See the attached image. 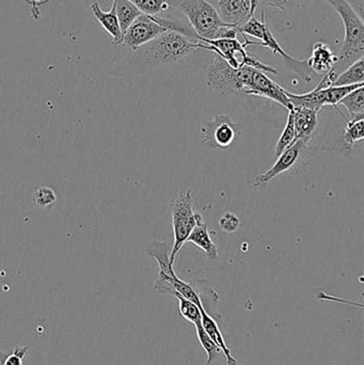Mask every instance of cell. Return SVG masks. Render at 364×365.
<instances>
[{
  "label": "cell",
  "mask_w": 364,
  "mask_h": 365,
  "mask_svg": "<svg viewBox=\"0 0 364 365\" xmlns=\"http://www.w3.org/2000/svg\"><path fill=\"white\" fill-rule=\"evenodd\" d=\"M186 242H192V244L196 245L201 250L204 251L205 255L209 259H216L219 255L217 245L212 240L209 227H207L203 218H201L199 222L197 223L196 227L192 230L190 235L188 236Z\"/></svg>",
  "instance_id": "obj_17"
},
{
  "label": "cell",
  "mask_w": 364,
  "mask_h": 365,
  "mask_svg": "<svg viewBox=\"0 0 364 365\" xmlns=\"http://www.w3.org/2000/svg\"><path fill=\"white\" fill-rule=\"evenodd\" d=\"M171 219H172L173 240L171 247L170 263L175 264L177 253L181 250L184 244H186L188 236L196 227L202 216L194 210V197L192 191H181L177 193L170 203Z\"/></svg>",
  "instance_id": "obj_3"
},
{
  "label": "cell",
  "mask_w": 364,
  "mask_h": 365,
  "mask_svg": "<svg viewBox=\"0 0 364 365\" xmlns=\"http://www.w3.org/2000/svg\"><path fill=\"white\" fill-rule=\"evenodd\" d=\"M115 14L119 21L122 34H124L128 28L134 23L135 19L140 16L142 13L128 0H115Z\"/></svg>",
  "instance_id": "obj_19"
},
{
  "label": "cell",
  "mask_w": 364,
  "mask_h": 365,
  "mask_svg": "<svg viewBox=\"0 0 364 365\" xmlns=\"http://www.w3.org/2000/svg\"><path fill=\"white\" fill-rule=\"evenodd\" d=\"M239 76L243 86L244 94L269 98L288 111L292 110V104L286 96V90L269 78L265 72L244 66L239 68Z\"/></svg>",
  "instance_id": "obj_6"
},
{
  "label": "cell",
  "mask_w": 364,
  "mask_h": 365,
  "mask_svg": "<svg viewBox=\"0 0 364 365\" xmlns=\"http://www.w3.org/2000/svg\"><path fill=\"white\" fill-rule=\"evenodd\" d=\"M207 87L217 90L222 94L243 93V86L239 81V68L231 66L226 60L216 55L207 70Z\"/></svg>",
  "instance_id": "obj_8"
},
{
  "label": "cell",
  "mask_w": 364,
  "mask_h": 365,
  "mask_svg": "<svg viewBox=\"0 0 364 365\" xmlns=\"http://www.w3.org/2000/svg\"><path fill=\"white\" fill-rule=\"evenodd\" d=\"M305 147H307V143H303V140L295 141V143H293L290 148H288L286 151L282 152V153L278 156L277 162L274 164V166L271 167V169H269L266 173H262V175L256 178L254 182V186H265V185L269 184L271 180L277 178L278 175L290 170V169L294 166L297 160H298L299 155H301V151H303Z\"/></svg>",
  "instance_id": "obj_12"
},
{
  "label": "cell",
  "mask_w": 364,
  "mask_h": 365,
  "mask_svg": "<svg viewBox=\"0 0 364 365\" xmlns=\"http://www.w3.org/2000/svg\"><path fill=\"white\" fill-rule=\"evenodd\" d=\"M348 125L344 130L343 139L346 149L352 151L356 143H361L364 139V119L346 120Z\"/></svg>",
  "instance_id": "obj_21"
},
{
  "label": "cell",
  "mask_w": 364,
  "mask_h": 365,
  "mask_svg": "<svg viewBox=\"0 0 364 365\" xmlns=\"http://www.w3.org/2000/svg\"><path fill=\"white\" fill-rule=\"evenodd\" d=\"M115 58L109 75L115 77L141 74L150 68L173 66L200 51L201 43L175 31H166L135 49Z\"/></svg>",
  "instance_id": "obj_1"
},
{
  "label": "cell",
  "mask_w": 364,
  "mask_h": 365,
  "mask_svg": "<svg viewBox=\"0 0 364 365\" xmlns=\"http://www.w3.org/2000/svg\"><path fill=\"white\" fill-rule=\"evenodd\" d=\"M151 15L141 14L128 28L123 34L121 45L126 48L135 49L166 32Z\"/></svg>",
  "instance_id": "obj_10"
},
{
  "label": "cell",
  "mask_w": 364,
  "mask_h": 365,
  "mask_svg": "<svg viewBox=\"0 0 364 365\" xmlns=\"http://www.w3.org/2000/svg\"><path fill=\"white\" fill-rule=\"evenodd\" d=\"M252 2V6H254V9L258 8L259 4H260V0H251Z\"/></svg>",
  "instance_id": "obj_31"
},
{
  "label": "cell",
  "mask_w": 364,
  "mask_h": 365,
  "mask_svg": "<svg viewBox=\"0 0 364 365\" xmlns=\"http://www.w3.org/2000/svg\"><path fill=\"white\" fill-rule=\"evenodd\" d=\"M32 200L38 207L46 208L57 201V195L53 189L46 186H38L32 193Z\"/></svg>",
  "instance_id": "obj_24"
},
{
  "label": "cell",
  "mask_w": 364,
  "mask_h": 365,
  "mask_svg": "<svg viewBox=\"0 0 364 365\" xmlns=\"http://www.w3.org/2000/svg\"><path fill=\"white\" fill-rule=\"evenodd\" d=\"M140 10L142 14L154 15L168 12L172 9L168 0H128Z\"/></svg>",
  "instance_id": "obj_22"
},
{
  "label": "cell",
  "mask_w": 364,
  "mask_h": 365,
  "mask_svg": "<svg viewBox=\"0 0 364 365\" xmlns=\"http://www.w3.org/2000/svg\"><path fill=\"white\" fill-rule=\"evenodd\" d=\"M339 105L345 107L350 120L364 119V86L348 93Z\"/></svg>",
  "instance_id": "obj_20"
},
{
  "label": "cell",
  "mask_w": 364,
  "mask_h": 365,
  "mask_svg": "<svg viewBox=\"0 0 364 365\" xmlns=\"http://www.w3.org/2000/svg\"><path fill=\"white\" fill-rule=\"evenodd\" d=\"M313 0H260L263 6L279 11H288L290 9L306 8Z\"/></svg>",
  "instance_id": "obj_26"
},
{
  "label": "cell",
  "mask_w": 364,
  "mask_h": 365,
  "mask_svg": "<svg viewBox=\"0 0 364 365\" xmlns=\"http://www.w3.org/2000/svg\"><path fill=\"white\" fill-rule=\"evenodd\" d=\"M291 111L294 119L296 140H303L308 145L318 126V111L305 107H294Z\"/></svg>",
  "instance_id": "obj_14"
},
{
  "label": "cell",
  "mask_w": 364,
  "mask_h": 365,
  "mask_svg": "<svg viewBox=\"0 0 364 365\" xmlns=\"http://www.w3.org/2000/svg\"><path fill=\"white\" fill-rule=\"evenodd\" d=\"M338 62H339V57L325 42H316L312 48L311 56L307 60L308 66L312 73L323 75V76L328 74L331 70H336Z\"/></svg>",
  "instance_id": "obj_13"
},
{
  "label": "cell",
  "mask_w": 364,
  "mask_h": 365,
  "mask_svg": "<svg viewBox=\"0 0 364 365\" xmlns=\"http://www.w3.org/2000/svg\"><path fill=\"white\" fill-rule=\"evenodd\" d=\"M348 2V6L353 9L355 13L358 15L359 19H363L364 16V0H344Z\"/></svg>",
  "instance_id": "obj_29"
},
{
  "label": "cell",
  "mask_w": 364,
  "mask_h": 365,
  "mask_svg": "<svg viewBox=\"0 0 364 365\" xmlns=\"http://www.w3.org/2000/svg\"><path fill=\"white\" fill-rule=\"evenodd\" d=\"M239 34L244 36H252L261 41L260 46L267 47L271 49L274 53H279L282 59L286 62V68L292 72L296 73L303 83H309L312 81V71L310 70L307 64V60H298L288 55L281 45L279 44L275 36L271 34V29L265 21L264 13H262V19H256V16H251L244 25L239 28Z\"/></svg>",
  "instance_id": "obj_5"
},
{
  "label": "cell",
  "mask_w": 364,
  "mask_h": 365,
  "mask_svg": "<svg viewBox=\"0 0 364 365\" xmlns=\"http://www.w3.org/2000/svg\"><path fill=\"white\" fill-rule=\"evenodd\" d=\"M26 2L31 6L32 16L34 19H38L40 16V6L47 4L51 0H25Z\"/></svg>",
  "instance_id": "obj_30"
},
{
  "label": "cell",
  "mask_w": 364,
  "mask_h": 365,
  "mask_svg": "<svg viewBox=\"0 0 364 365\" xmlns=\"http://www.w3.org/2000/svg\"><path fill=\"white\" fill-rule=\"evenodd\" d=\"M27 346H16L12 354L0 353V365H23Z\"/></svg>",
  "instance_id": "obj_27"
},
{
  "label": "cell",
  "mask_w": 364,
  "mask_h": 365,
  "mask_svg": "<svg viewBox=\"0 0 364 365\" xmlns=\"http://www.w3.org/2000/svg\"><path fill=\"white\" fill-rule=\"evenodd\" d=\"M201 323H202L203 328H204L205 332L207 336H209L214 344L217 346L219 351H222L226 356L227 364L228 365H237L236 359L233 357L231 354L230 349H229L228 345H227L226 340H224V336H222V331H220L218 324L216 323L215 319L205 311V309L201 310Z\"/></svg>",
  "instance_id": "obj_16"
},
{
  "label": "cell",
  "mask_w": 364,
  "mask_h": 365,
  "mask_svg": "<svg viewBox=\"0 0 364 365\" xmlns=\"http://www.w3.org/2000/svg\"><path fill=\"white\" fill-rule=\"evenodd\" d=\"M196 331L199 341H200L201 346L203 347V349H204L207 355V361L205 365H211L212 362L215 360L216 355L219 353V349H217V346L214 344L213 341L207 336L202 325L196 327Z\"/></svg>",
  "instance_id": "obj_25"
},
{
  "label": "cell",
  "mask_w": 364,
  "mask_h": 365,
  "mask_svg": "<svg viewBox=\"0 0 364 365\" xmlns=\"http://www.w3.org/2000/svg\"><path fill=\"white\" fill-rule=\"evenodd\" d=\"M203 143L212 149H227L234 143L237 126L230 117L217 115L205 122L201 128Z\"/></svg>",
  "instance_id": "obj_9"
},
{
  "label": "cell",
  "mask_w": 364,
  "mask_h": 365,
  "mask_svg": "<svg viewBox=\"0 0 364 365\" xmlns=\"http://www.w3.org/2000/svg\"><path fill=\"white\" fill-rule=\"evenodd\" d=\"M92 13L94 19L100 24L103 29L110 36L113 45H121L123 34H122L121 28H120L119 21H118L117 14H115V2L113 0L110 10L105 12L100 9L98 2H93L91 4Z\"/></svg>",
  "instance_id": "obj_15"
},
{
  "label": "cell",
  "mask_w": 364,
  "mask_h": 365,
  "mask_svg": "<svg viewBox=\"0 0 364 365\" xmlns=\"http://www.w3.org/2000/svg\"><path fill=\"white\" fill-rule=\"evenodd\" d=\"M214 6L224 24L237 29L254 16L256 11L252 6L251 0H218Z\"/></svg>",
  "instance_id": "obj_11"
},
{
  "label": "cell",
  "mask_w": 364,
  "mask_h": 365,
  "mask_svg": "<svg viewBox=\"0 0 364 365\" xmlns=\"http://www.w3.org/2000/svg\"><path fill=\"white\" fill-rule=\"evenodd\" d=\"M364 83V61L363 57L359 58L350 64L341 74H338L333 87H344V86L360 85Z\"/></svg>",
  "instance_id": "obj_18"
},
{
  "label": "cell",
  "mask_w": 364,
  "mask_h": 365,
  "mask_svg": "<svg viewBox=\"0 0 364 365\" xmlns=\"http://www.w3.org/2000/svg\"><path fill=\"white\" fill-rule=\"evenodd\" d=\"M173 9L185 15L188 23L200 40L237 38V28L227 25L220 19L214 4L209 0H168Z\"/></svg>",
  "instance_id": "obj_2"
},
{
  "label": "cell",
  "mask_w": 364,
  "mask_h": 365,
  "mask_svg": "<svg viewBox=\"0 0 364 365\" xmlns=\"http://www.w3.org/2000/svg\"><path fill=\"white\" fill-rule=\"evenodd\" d=\"M340 15L345 36L338 64L353 63L364 55V23L344 0H324ZM337 64V66H338Z\"/></svg>",
  "instance_id": "obj_4"
},
{
  "label": "cell",
  "mask_w": 364,
  "mask_h": 365,
  "mask_svg": "<svg viewBox=\"0 0 364 365\" xmlns=\"http://www.w3.org/2000/svg\"><path fill=\"white\" fill-rule=\"evenodd\" d=\"M364 83L360 85L344 86V87H326L321 88L316 86L312 91L305 94H295L286 91L288 100L294 107H305V108L313 109L320 113L322 107L333 106L337 107L342 98H345L348 93L363 87ZM292 108V109H293Z\"/></svg>",
  "instance_id": "obj_7"
},
{
  "label": "cell",
  "mask_w": 364,
  "mask_h": 365,
  "mask_svg": "<svg viewBox=\"0 0 364 365\" xmlns=\"http://www.w3.org/2000/svg\"><path fill=\"white\" fill-rule=\"evenodd\" d=\"M296 140V133H295L294 119H293L292 111H288V121L286 128L282 132L281 136L278 139L275 145L276 155L279 156L282 152L286 151Z\"/></svg>",
  "instance_id": "obj_23"
},
{
  "label": "cell",
  "mask_w": 364,
  "mask_h": 365,
  "mask_svg": "<svg viewBox=\"0 0 364 365\" xmlns=\"http://www.w3.org/2000/svg\"><path fill=\"white\" fill-rule=\"evenodd\" d=\"M219 227L224 233H234L241 227V219L233 212H224L220 218Z\"/></svg>",
  "instance_id": "obj_28"
}]
</instances>
